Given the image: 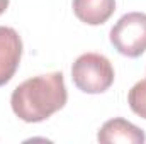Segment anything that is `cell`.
<instances>
[{"mask_svg": "<svg viewBox=\"0 0 146 144\" xmlns=\"http://www.w3.org/2000/svg\"><path fill=\"white\" fill-rule=\"evenodd\" d=\"M68 92L61 71L37 75L22 81L10 97L14 114L29 124L42 122L65 107Z\"/></svg>", "mask_w": 146, "mask_h": 144, "instance_id": "obj_1", "label": "cell"}, {"mask_svg": "<svg viewBox=\"0 0 146 144\" xmlns=\"http://www.w3.org/2000/svg\"><path fill=\"white\" fill-rule=\"evenodd\" d=\"M114 76L112 63L99 53H85L78 56L72 66L75 87L90 95L107 92L114 83Z\"/></svg>", "mask_w": 146, "mask_h": 144, "instance_id": "obj_2", "label": "cell"}, {"mask_svg": "<svg viewBox=\"0 0 146 144\" xmlns=\"http://www.w3.org/2000/svg\"><path fill=\"white\" fill-rule=\"evenodd\" d=\"M110 44L127 58H138L146 51V14H124L110 29Z\"/></svg>", "mask_w": 146, "mask_h": 144, "instance_id": "obj_3", "label": "cell"}, {"mask_svg": "<svg viewBox=\"0 0 146 144\" xmlns=\"http://www.w3.org/2000/svg\"><path fill=\"white\" fill-rule=\"evenodd\" d=\"M22 58V39L15 29L0 26V87L7 85L17 71Z\"/></svg>", "mask_w": 146, "mask_h": 144, "instance_id": "obj_4", "label": "cell"}, {"mask_svg": "<svg viewBox=\"0 0 146 144\" xmlns=\"http://www.w3.org/2000/svg\"><path fill=\"white\" fill-rule=\"evenodd\" d=\"M97 141L102 144H143L146 141V134L143 132V129L131 124L129 120L115 117L107 120L100 127Z\"/></svg>", "mask_w": 146, "mask_h": 144, "instance_id": "obj_5", "label": "cell"}, {"mask_svg": "<svg viewBox=\"0 0 146 144\" xmlns=\"http://www.w3.org/2000/svg\"><path fill=\"white\" fill-rule=\"evenodd\" d=\"M73 14L88 26H102L115 10V0H73Z\"/></svg>", "mask_w": 146, "mask_h": 144, "instance_id": "obj_6", "label": "cell"}, {"mask_svg": "<svg viewBox=\"0 0 146 144\" xmlns=\"http://www.w3.org/2000/svg\"><path fill=\"white\" fill-rule=\"evenodd\" d=\"M127 104L136 115L146 119V80L133 85V88L127 93Z\"/></svg>", "mask_w": 146, "mask_h": 144, "instance_id": "obj_7", "label": "cell"}, {"mask_svg": "<svg viewBox=\"0 0 146 144\" xmlns=\"http://www.w3.org/2000/svg\"><path fill=\"white\" fill-rule=\"evenodd\" d=\"M7 7H9V0H0V15L7 10Z\"/></svg>", "mask_w": 146, "mask_h": 144, "instance_id": "obj_8", "label": "cell"}]
</instances>
